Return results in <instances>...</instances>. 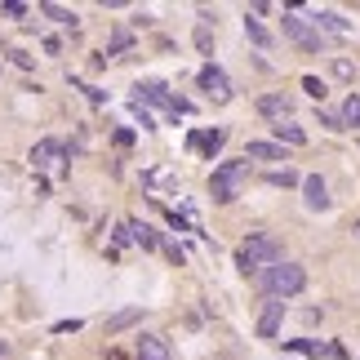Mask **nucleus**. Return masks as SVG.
I'll use <instances>...</instances> for the list:
<instances>
[{
    "mask_svg": "<svg viewBox=\"0 0 360 360\" xmlns=\"http://www.w3.org/2000/svg\"><path fill=\"white\" fill-rule=\"evenodd\" d=\"M258 289L267 298H294V294H302L307 289V267L302 262H271V267H262L258 271Z\"/></svg>",
    "mask_w": 360,
    "mask_h": 360,
    "instance_id": "obj_1",
    "label": "nucleus"
},
{
    "mask_svg": "<svg viewBox=\"0 0 360 360\" xmlns=\"http://www.w3.org/2000/svg\"><path fill=\"white\" fill-rule=\"evenodd\" d=\"M271 262H285V245H281V236H271V231H254V236L236 249V267L245 276H258L262 267H271Z\"/></svg>",
    "mask_w": 360,
    "mask_h": 360,
    "instance_id": "obj_2",
    "label": "nucleus"
},
{
    "mask_svg": "<svg viewBox=\"0 0 360 360\" xmlns=\"http://www.w3.org/2000/svg\"><path fill=\"white\" fill-rule=\"evenodd\" d=\"M249 178V160H223L214 169V178H210V191H214V200L218 205H231L240 196V183Z\"/></svg>",
    "mask_w": 360,
    "mask_h": 360,
    "instance_id": "obj_3",
    "label": "nucleus"
},
{
    "mask_svg": "<svg viewBox=\"0 0 360 360\" xmlns=\"http://www.w3.org/2000/svg\"><path fill=\"white\" fill-rule=\"evenodd\" d=\"M196 85L205 89V98H210V103H231V80H227V72L218 63H205L200 67Z\"/></svg>",
    "mask_w": 360,
    "mask_h": 360,
    "instance_id": "obj_4",
    "label": "nucleus"
},
{
    "mask_svg": "<svg viewBox=\"0 0 360 360\" xmlns=\"http://www.w3.org/2000/svg\"><path fill=\"white\" fill-rule=\"evenodd\" d=\"M281 32H285V40H294V45L307 49V53L321 49V32H316L307 18H298V13H285V18H281Z\"/></svg>",
    "mask_w": 360,
    "mask_h": 360,
    "instance_id": "obj_5",
    "label": "nucleus"
},
{
    "mask_svg": "<svg viewBox=\"0 0 360 360\" xmlns=\"http://www.w3.org/2000/svg\"><path fill=\"white\" fill-rule=\"evenodd\" d=\"M134 103H156V107H169L174 116H187V98H174L169 85H160V80H147V85H138Z\"/></svg>",
    "mask_w": 360,
    "mask_h": 360,
    "instance_id": "obj_6",
    "label": "nucleus"
},
{
    "mask_svg": "<svg viewBox=\"0 0 360 360\" xmlns=\"http://www.w3.org/2000/svg\"><path fill=\"white\" fill-rule=\"evenodd\" d=\"M67 156V147L58 143V138H40V143L32 147V169H53Z\"/></svg>",
    "mask_w": 360,
    "mask_h": 360,
    "instance_id": "obj_7",
    "label": "nucleus"
},
{
    "mask_svg": "<svg viewBox=\"0 0 360 360\" xmlns=\"http://www.w3.org/2000/svg\"><path fill=\"white\" fill-rule=\"evenodd\" d=\"M254 107H258V116H267V120H276V124L294 116V98H285V94H262Z\"/></svg>",
    "mask_w": 360,
    "mask_h": 360,
    "instance_id": "obj_8",
    "label": "nucleus"
},
{
    "mask_svg": "<svg viewBox=\"0 0 360 360\" xmlns=\"http://www.w3.org/2000/svg\"><path fill=\"white\" fill-rule=\"evenodd\" d=\"M302 200H307V210H329V183L321 174L302 178Z\"/></svg>",
    "mask_w": 360,
    "mask_h": 360,
    "instance_id": "obj_9",
    "label": "nucleus"
},
{
    "mask_svg": "<svg viewBox=\"0 0 360 360\" xmlns=\"http://www.w3.org/2000/svg\"><path fill=\"white\" fill-rule=\"evenodd\" d=\"M134 356H138V360H174L169 342H165V338H156V334H143V338H138Z\"/></svg>",
    "mask_w": 360,
    "mask_h": 360,
    "instance_id": "obj_10",
    "label": "nucleus"
},
{
    "mask_svg": "<svg viewBox=\"0 0 360 360\" xmlns=\"http://www.w3.org/2000/svg\"><path fill=\"white\" fill-rule=\"evenodd\" d=\"M281 321H285V302L276 298V302H267V307H262V316H258V334H262V338H276V334H281Z\"/></svg>",
    "mask_w": 360,
    "mask_h": 360,
    "instance_id": "obj_11",
    "label": "nucleus"
},
{
    "mask_svg": "<svg viewBox=\"0 0 360 360\" xmlns=\"http://www.w3.org/2000/svg\"><path fill=\"white\" fill-rule=\"evenodd\" d=\"M223 143H227V129H210V134H191L187 138V147L191 151H205V156H218Z\"/></svg>",
    "mask_w": 360,
    "mask_h": 360,
    "instance_id": "obj_12",
    "label": "nucleus"
},
{
    "mask_svg": "<svg viewBox=\"0 0 360 360\" xmlns=\"http://www.w3.org/2000/svg\"><path fill=\"white\" fill-rule=\"evenodd\" d=\"M245 160H289L281 143H249L245 147Z\"/></svg>",
    "mask_w": 360,
    "mask_h": 360,
    "instance_id": "obj_13",
    "label": "nucleus"
},
{
    "mask_svg": "<svg viewBox=\"0 0 360 360\" xmlns=\"http://www.w3.org/2000/svg\"><path fill=\"white\" fill-rule=\"evenodd\" d=\"M271 129H276V143H289V147H302V143H307V134H302V124H294V120H281V124H271Z\"/></svg>",
    "mask_w": 360,
    "mask_h": 360,
    "instance_id": "obj_14",
    "label": "nucleus"
},
{
    "mask_svg": "<svg viewBox=\"0 0 360 360\" xmlns=\"http://www.w3.org/2000/svg\"><path fill=\"white\" fill-rule=\"evenodd\" d=\"M124 227H129V240H134V245H143V249H160V236H156V231H151L147 223H138V218H129Z\"/></svg>",
    "mask_w": 360,
    "mask_h": 360,
    "instance_id": "obj_15",
    "label": "nucleus"
},
{
    "mask_svg": "<svg viewBox=\"0 0 360 360\" xmlns=\"http://www.w3.org/2000/svg\"><path fill=\"white\" fill-rule=\"evenodd\" d=\"M311 27H316V32H321V27H325V32H352V22L342 18V13H334V9H321L311 18Z\"/></svg>",
    "mask_w": 360,
    "mask_h": 360,
    "instance_id": "obj_16",
    "label": "nucleus"
},
{
    "mask_svg": "<svg viewBox=\"0 0 360 360\" xmlns=\"http://www.w3.org/2000/svg\"><path fill=\"white\" fill-rule=\"evenodd\" d=\"M245 36L254 40L258 49H271V32H267V27H262L258 18H245Z\"/></svg>",
    "mask_w": 360,
    "mask_h": 360,
    "instance_id": "obj_17",
    "label": "nucleus"
},
{
    "mask_svg": "<svg viewBox=\"0 0 360 360\" xmlns=\"http://www.w3.org/2000/svg\"><path fill=\"white\" fill-rule=\"evenodd\" d=\"M40 13H45V18H53V22H67V27H76V13L67 9V5H53V0H45V5H40Z\"/></svg>",
    "mask_w": 360,
    "mask_h": 360,
    "instance_id": "obj_18",
    "label": "nucleus"
},
{
    "mask_svg": "<svg viewBox=\"0 0 360 360\" xmlns=\"http://www.w3.org/2000/svg\"><path fill=\"white\" fill-rule=\"evenodd\" d=\"M138 316H143V311H138V307H129V311H116L112 321H107V334H120V329H129V325L138 321Z\"/></svg>",
    "mask_w": 360,
    "mask_h": 360,
    "instance_id": "obj_19",
    "label": "nucleus"
},
{
    "mask_svg": "<svg viewBox=\"0 0 360 360\" xmlns=\"http://www.w3.org/2000/svg\"><path fill=\"white\" fill-rule=\"evenodd\" d=\"M342 129H352V124H360V94H352V98L347 103H342Z\"/></svg>",
    "mask_w": 360,
    "mask_h": 360,
    "instance_id": "obj_20",
    "label": "nucleus"
},
{
    "mask_svg": "<svg viewBox=\"0 0 360 360\" xmlns=\"http://www.w3.org/2000/svg\"><path fill=\"white\" fill-rule=\"evenodd\" d=\"M285 347H294V352H307V356H325V352H329L325 342H316V338H289Z\"/></svg>",
    "mask_w": 360,
    "mask_h": 360,
    "instance_id": "obj_21",
    "label": "nucleus"
},
{
    "mask_svg": "<svg viewBox=\"0 0 360 360\" xmlns=\"http://www.w3.org/2000/svg\"><path fill=\"white\" fill-rule=\"evenodd\" d=\"M267 183L271 187H294V183H302V178H298V169H289V165H285V169H271L267 174Z\"/></svg>",
    "mask_w": 360,
    "mask_h": 360,
    "instance_id": "obj_22",
    "label": "nucleus"
},
{
    "mask_svg": "<svg viewBox=\"0 0 360 360\" xmlns=\"http://www.w3.org/2000/svg\"><path fill=\"white\" fill-rule=\"evenodd\" d=\"M302 89H307L316 103H325V94H329V85H325L321 76H302Z\"/></svg>",
    "mask_w": 360,
    "mask_h": 360,
    "instance_id": "obj_23",
    "label": "nucleus"
},
{
    "mask_svg": "<svg viewBox=\"0 0 360 360\" xmlns=\"http://www.w3.org/2000/svg\"><path fill=\"white\" fill-rule=\"evenodd\" d=\"M0 13H5V18H27V5H22V0H5Z\"/></svg>",
    "mask_w": 360,
    "mask_h": 360,
    "instance_id": "obj_24",
    "label": "nucleus"
},
{
    "mask_svg": "<svg viewBox=\"0 0 360 360\" xmlns=\"http://www.w3.org/2000/svg\"><path fill=\"white\" fill-rule=\"evenodd\" d=\"M334 76L352 80V76H356V63H352V58H334Z\"/></svg>",
    "mask_w": 360,
    "mask_h": 360,
    "instance_id": "obj_25",
    "label": "nucleus"
},
{
    "mask_svg": "<svg viewBox=\"0 0 360 360\" xmlns=\"http://www.w3.org/2000/svg\"><path fill=\"white\" fill-rule=\"evenodd\" d=\"M129 45H134V36H129V32H116V36H112V53H124Z\"/></svg>",
    "mask_w": 360,
    "mask_h": 360,
    "instance_id": "obj_26",
    "label": "nucleus"
},
{
    "mask_svg": "<svg viewBox=\"0 0 360 360\" xmlns=\"http://www.w3.org/2000/svg\"><path fill=\"white\" fill-rule=\"evenodd\" d=\"M134 116H138V120H143V129H156V116H151V112H147V107H143V103H134Z\"/></svg>",
    "mask_w": 360,
    "mask_h": 360,
    "instance_id": "obj_27",
    "label": "nucleus"
},
{
    "mask_svg": "<svg viewBox=\"0 0 360 360\" xmlns=\"http://www.w3.org/2000/svg\"><path fill=\"white\" fill-rule=\"evenodd\" d=\"M9 58L22 67V72H32V53H22V49H9Z\"/></svg>",
    "mask_w": 360,
    "mask_h": 360,
    "instance_id": "obj_28",
    "label": "nucleus"
},
{
    "mask_svg": "<svg viewBox=\"0 0 360 360\" xmlns=\"http://www.w3.org/2000/svg\"><path fill=\"white\" fill-rule=\"evenodd\" d=\"M321 124H325V129H342V116H334V112H321Z\"/></svg>",
    "mask_w": 360,
    "mask_h": 360,
    "instance_id": "obj_29",
    "label": "nucleus"
},
{
    "mask_svg": "<svg viewBox=\"0 0 360 360\" xmlns=\"http://www.w3.org/2000/svg\"><path fill=\"white\" fill-rule=\"evenodd\" d=\"M76 329H80V321H58V325H53V334H76Z\"/></svg>",
    "mask_w": 360,
    "mask_h": 360,
    "instance_id": "obj_30",
    "label": "nucleus"
},
{
    "mask_svg": "<svg viewBox=\"0 0 360 360\" xmlns=\"http://www.w3.org/2000/svg\"><path fill=\"white\" fill-rule=\"evenodd\" d=\"M116 147H134V134L129 129H116Z\"/></svg>",
    "mask_w": 360,
    "mask_h": 360,
    "instance_id": "obj_31",
    "label": "nucleus"
},
{
    "mask_svg": "<svg viewBox=\"0 0 360 360\" xmlns=\"http://www.w3.org/2000/svg\"><path fill=\"white\" fill-rule=\"evenodd\" d=\"M352 231H356V236H360V218H356V227H352Z\"/></svg>",
    "mask_w": 360,
    "mask_h": 360,
    "instance_id": "obj_32",
    "label": "nucleus"
},
{
    "mask_svg": "<svg viewBox=\"0 0 360 360\" xmlns=\"http://www.w3.org/2000/svg\"><path fill=\"white\" fill-rule=\"evenodd\" d=\"M0 360H5V347H0Z\"/></svg>",
    "mask_w": 360,
    "mask_h": 360,
    "instance_id": "obj_33",
    "label": "nucleus"
}]
</instances>
